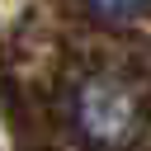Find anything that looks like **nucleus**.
<instances>
[{
  "label": "nucleus",
  "mask_w": 151,
  "mask_h": 151,
  "mask_svg": "<svg viewBox=\"0 0 151 151\" xmlns=\"http://www.w3.org/2000/svg\"><path fill=\"white\" fill-rule=\"evenodd\" d=\"M132 113H137V99H132L123 85H113V80H90L85 94H80V118H85V127H90L94 137H104V142H118V137L132 127Z\"/></svg>",
  "instance_id": "nucleus-1"
},
{
  "label": "nucleus",
  "mask_w": 151,
  "mask_h": 151,
  "mask_svg": "<svg viewBox=\"0 0 151 151\" xmlns=\"http://www.w3.org/2000/svg\"><path fill=\"white\" fill-rule=\"evenodd\" d=\"M99 14H113V19H127V14H137V9H146L151 0H90Z\"/></svg>",
  "instance_id": "nucleus-2"
}]
</instances>
